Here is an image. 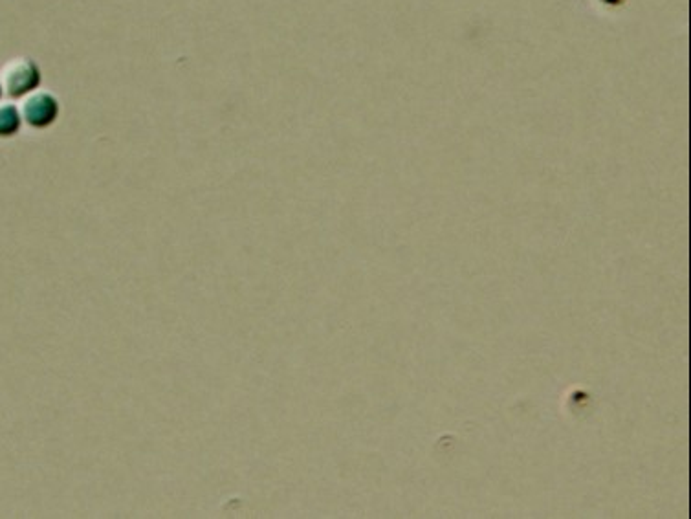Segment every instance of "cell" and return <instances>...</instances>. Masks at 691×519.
I'll return each instance as SVG.
<instances>
[{
    "mask_svg": "<svg viewBox=\"0 0 691 519\" xmlns=\"http://www.w3.org/2000/svg\"><path fill=\"white\" fill-rule=\"evenodd\" d=\"M59 112H61L59 101L55 100V96H52L50 92H33L24 103L21 114L22 120L32 129L43 131L57 122Z\"/></svg>",
    "mask_w": 691,
    "mask_h": 519,
    "instance_id": "7a4b0ae2",
    "label": "cell"
},
{
    "mask_svg": "<svg viewBox=\"0 0 691 519\" xmlns=\"http://www.w3.org/2000/svg\"><path fill=\"white\" fill-rule=\"evenodd\" d=\"M22 114L15 105H0V138H11L21 131Z\"/></svg>",
    "mask_w": 691,
    "mask_h": 519,
    "instance_id": "3957f363",
    "label": "cell"
},
{
    "mask_svg": "<svg viewBox=\"0 0 691 519\" xmlns=\"http://www.w3.org/2000/svg\"><path fill=\"white\" fill-rule=\"evenodd\" d=\"M43 81L41 67L33 59H15L2 74V87L10 98H26L39 89Z\"/></svg>",
    "mask_w": 691,
    "mask_h": 519,
    "instance_id": "6da1fadb",
    "label": "cell"
},
{
    "mask_svg": "<svg viewBox=\"0 0 691 519\" xmlns=\"http://www.w3.org/2000/svg\"><path fill=\"white\" fill-rule=\"evenodd\" d=\"M2 92H4V87H2V79H0V98H2Z\"/></svg>",
    "mask_w": 691,
    "mask_h": 519,
    "instance_id": "277c9868",
    "label": "cell"
}]
</instances>
